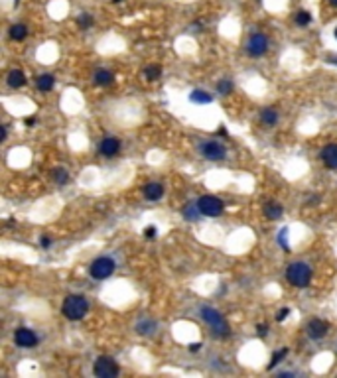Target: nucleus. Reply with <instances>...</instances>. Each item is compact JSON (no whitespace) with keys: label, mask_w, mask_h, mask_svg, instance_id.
<instances>
[{"label":"nucleus","mask_w":337,"mask_h":378,"mask_svg":"<svg viewBox=\"0 0 337 378\" xmlns=\"http://www.w3.org/2000/svg\"><path fill=\"white\" fill-rule=\"evenodd\" d=\"M89 312V304L83 296H68L62 306V314L68 317L69 321H79Z\"/></svg>","instance_id":"nucleus-1"},{"label":"nucleus","mask_w":337,"mask_h":378,"mask_svg":"<svg viewBox=\"0 0 337 378\" xmlns=\"http://www.w3.org/2000/svg\"><path fill=\"white\" fill-rule=\"evenodd\" d=\"M286 278H288V282L292 284V286H296V288H306L312 282V268L308 264H304V262H294V264L288 266Z\"/></svg>","instance_id":"nucleus-2"},{"label":"nucleus","mask_w":337,"mask_h":378,"mask_svg":"<svg viewBox=\"0 0 337 378\" xmlns=\"http://www.w3.org/2000/svg\"><path fill=\"white\" fill-rule=\"evenodd\" d=\"M202 319L213 329V333L215 335H223V337H227L229 335V325H227V321L221 317V314L217 312V310H213V308H202Z\"/></svg>","instance_id":"nucleus-3"},{"label":"nucleus","mask_w":337,"mask_h":378,"mask_svg":"<svg viewBox=\"0 0 337 378\" xmlns=\"http://www.w3.org/2000/svg\"><path fill=\"white\" fill-rule=\"evenodd\" d=\"M198 207H200L202 215H205V217H219V215L223 213V209H225L223 201L217 199V197H213V195H203V197H200V199H198Z\"/></svg>","instance_id":"nucleus-4"},{"label":"nucleus","mask_w":337,"mask_h":378,"mask_svg":"<svg viewBox=\"0 0 337 378\" xmlns=\"http://www.w3.org/2000/svg\"><path fill=\"white\" fill-rule=\"evenodd\" d=\"M114 268H116L114 260H110V258L102 256V258H97V260H95V262L91 264V268H89V274H91V276H93L95 280H106L108 276H112Z\"/></svg>","instance_id":"nucleus-5"},{"label":"nucleus","mask_w":337,"mask_h":378,"mask_svg":"<svg viewBox=\"0 0 337 378\" xmlns=\"http://www.w3.org/2000/svg\"><path fill=\"white\" fill-rule=\"evenodd\" d=\"M93 372H95V376L99 378H114L118 374V366L110 356H99L95 360Z\"/></svg>","instance_id":"nucleus-6"},{"label":"nucleus","mask_w":337,"mask_h":378,"mask_svg":"<svg viewBox=\"0 0 337 378\" xmlns=\"http://www.w3.org/2000/svg\"><path fill=\"white\" fill-rule=\"evenodd\" d=\"M200 152H202L203 158L211 160V162H219V160H225L227 156V150L219 144V142H205L200 146Z\"/></svg>","instance_id":"nucleus-7"},{"label":"nucleus","mask_w":337,"mask_h":378,"mask_svg":"<svg viewBox=\"0 0 337 378\" xmlns=\"http://www.w3.org/2000/svg\"><path fill=\"white\" fill-rule=\"evenodd\" d=\"M266 48H268V40H266L262 34L250 36V40H248V44H246V52H248V56H252V58H260V56L266 52Z\"/></svg>","instance_id":"nucleus-8"},{"label":"nucleus","mask_w":337,"mask_h":378,"mask_svg":"<svg viewBox=\"0 0 337 378\" xmlns=\"http://www.w3.org/2000/svg\"><path fill=\"white\" fill-rule=\"evenodd\" d=\"M14 341H16V345L22 346V348H32V346L38 343V337H36V333L32 329L20 327V329H16V333H14Z\"/></svg>","instance_id":"nucleus-9"},{"label":"nucleus","mask_w":337,"mask_h":378,"mask_svg":"<svg viewBox=\"0 0 337 378\" xmlns=\"http://www.w3.org/2000/svg\"><path fill=\"white\" fill-rule=\"evenodd\" d=\"M328 331H330V327H328V323L322 321V319H312V321L308 323V335H310L312 339H324V337L328 335Z\"/></svg>","instance_id":"nucleus-10"},{"label":"nucleus","mask_w":337,"mask_h":378,"mask_svg":"<svg viewBox=\"0 0 337 378\" xmlns=\"http://www.w3.org/2000/svg\"><path fill=\"white\" fill-rule=\"evenodd\" d=\"M120 150V140L114 136H106L101 142V154L104 158H112L114 154H118Z\"/></svg>","instance_id":"nucleus-11"},{"label":"nucleus","mask_w":337,"mask_h":378,"mask_svg":"<svg viewBox=\"0 0 337 378\" xmlns=\"http://www.w3.org/2000/svg\"><path fill=\"white\" fill-rule=\"evenodd\" d=\"M322 162L326 164V168L336 170L337 168V144H330L322 150Z\"/></svg>","instance_id":"nucleus-12"},{"label":"nucleus","mask_w":337,"mask_h":378,"mask_svg":"<svg viewBox=\"0 0 337 378\" xmlns=\"http://www.w3.org/2000/svg\"><path fill=\"white\" fill-rule=\"evenodd\" d=\"M162 195H164L162 184H148V186H144V197L148 201H158V199H162Z\"/></svg>","instance_id":"nucleus-13"},{"label":"nucleus","mask_w":337,"mask_h":378,"mask_svg":"<svg viewBox=\"0 0 337 378\" xmlns=\"http://www.w3.org/2000/svg\"><path fill=\"white\" fill-rule=\"evenodd\" d=\"M8 85H10L12 89L24 87V85H26V75H24L22 71H18V69L10 71V73H8Z\"/></svg>","instance_id":"nucleus-14"},{"label":"nucleus","mask_w":337,"mask_h":378,"mask_svg":"<svg viewBox=\"0 0 337 378\" xmlns=\"http://www.w3.org/2000/svg\"><path fill=\"white\" fill-rule=\"evenodd\" d=\"M190 100L196 102V104H209L213 100V94H209L207 91H202V89H196L190 93Z\"/></svg>","instance_id":"nucleus-15"},{"label":"nucleus","mask_w":337,"mask_h":378,"mask_svg":"<svg viewBox=\"0 0 337 378\" xmlns=\"http://www.w3.org/2000/svg\"><path fill=\"white\" fill-rule=\"evenodd\" d=\"M112 81H114V75H112L110 71H106V69H99V71L95 73V83H97V85H101V87L110 85Z\"/></svg>","instance_id":"nucleus-16"},{"label":"nucleus","mask_w":337,"mask_h":378,"mask_svg":"<svg viewBox=\"0 0 337 378\" xmlns=\"http://www.w3.org/2000/svg\"><path fill=\"white\" fill-rule=\"evenodd\" d=\"M264 215L272 220L280 219V217H282V205H278V203H274V201H272V203H266V205H264Z\"/></svg>","instance_id":"nucleus-17"},{"label":"nucleus","mask_w":337,"mask_h":378,"mask_svg":"<svg viewBox=\"0 0 337 378\" xmlns=\"http://www.w3.org/2000/svg\"><path fill=\"white\" fill-rule=\"evenodd\" d=\"M26 36H28V28H26L24 24H16V26H12V28H10V38H12V40H16V42L26 40Z\"/></svg>","instance_id":"nucleus-18"},{"label":"nucleus","mask_w":337,"mask_h":378,"mask_svg":"<svg viewBox=\"0 0 337 378\" xmlns=\"http://www.w3.org/2000/svg\"><path fill=\"white\" fill-rule=\"evenodd\" d=\"M260 120H262V124L274 126L276 122H278V112L272 110V108H264L262 114H260Z\"/></svg>","instance_id":"nucleus-19"},{"label":"nucleus","mask_w":337,"mask_h":378,"mask_svg":"<svg viewBox=\"0 0 337 378\" xmlns=\"http://www.w3.org/2000/svg\"><path fill=\"white\" fill-rule=\"evenodd\" d=\"M136 331H138L140 335H150L152 331H156V323H154L152 319H144V321H140V323H138Z\"/></svg>","instance_id":"nucleus-20"},{"label":"nucleus","mask_w":337,"mask_h":378,"mask_svg":"<svg viewBox=\"0 0 337 378\" xmlns=\"http://www.w3.org/2000/svg\"><path fill=\"white\" fill-rule=\"evenodd\" d=\"M54 83H56V79L52 75H40L38 77V89L40 91H50L54 87Z\"/></svg>","instance_id":"nucleus-21"},{"label":"nucleus","mask_w":337,"mask_h":378,"mask_svg":"<svg viewBox=\"0 0 337 378\" xmlns=\"http://www.w3.org/2000/svg\"><path fill=\"white\" fill-rule=\"evenodd\" d=\"M200 215H202V211H200L198 203H196V205H188V207L184 209V217H186V219L198 220V217H200Z\"/></svg>","instance_id":"nucleus-22"},{"label":"nucleus","mask_w":337,"mask_h":378,"mask_svg":"<svg viewBox=\"0 0 337 378\" xmlns=\"http://www.w3.org/2000/svg\"><path fill=\"white\" fill-rule=\"evenodd\" d=\"M160 73H162V69H160L158 65H150V67L144 69V75H146L148 81H156V79L160 77Z\"/></svg>","instance_id":"nucleus-23"},{"label":"nucleus","mask_w":337,"mask_h":378,"mask_svg":"<svg viewBox=\"0 0 337 378\" xmlns=\"http://www.w3.org/2000/svg\"><path fill=\"white\" fill-rule=\"evenodd\" d=\"M54 180H56V182H58L60 186L68 184V180H69L68 170H64V168H58V170H54Z\"/></svg>","instance_id":"nucleus-24"},{"label":"nucleus","mask_w":337,"mask_h":378,"mask_svg":"<svg viewBox=\"0 0 337 378\" xmlns=\"http://www.w3.org/2000/svg\"><path fill=\"white\" fill-rule=\"evenodd\" d=\"M217 91L221 94H231L233 91V83L229 79H221V83H217Z\"/></svg>","instance_id":"nucleus-25"},{"label":"nucleus","mask_w":337,"mask_h":378,"mask_svg":"<svg viewBox=\"0 0 337 378\" xmlns=\"http://www.w3.org/2000/svg\"><path fill=\"white\" fill-rule=\"evenodd\" d=\"M312 22V16H310V12H306V10H300L298 14H296V24L298 26H308Z\"/></svg>","instance_id":"nucleus-26"},{"label":"nucleus","mask_w":337,"mask_h":378,"mask_svg":"<svg viewBox=\"0 0 337 378\" xmlns=\"http://www.w3.org/2000/svg\"><path fill=\"white\" fill-rule=\"evenodd\" d=\"M278 244L284 248V250H290V244H288V228H282L278 232Z\"/></svg>","instance_id":"nucleus-27"},{"label":"nucleus","mask_w":337,"mask_h":378,"mask_svg":"<svg viewBox=\"0 0 337 378\" xmlns=\"http://www.w3.org/2000/svg\"><path fill=\"white\" fill-rule=\"evenodd\" d=\"M286 354H288V348H280L278 352H274V356H272V360H270L268 368H274V366H276V364H278V362H280V360H282Z\"/></svg>","instance_id":"nucleus-28"},{"label":"nucleus","mask_w":337,"mask_h":378,"mask_svg":"<svg viewBox=\"0 0 337 378\" xmlns=\"http://www.w3.org/2000/svg\"><path fill=\"white\" fill-rule=\"evenodd\" d=\"M77 24H79L81 28H89V26L93 24V16H91V14H81L79 20H77Z\"/></svg>","instance_id":"nucleus-29"},{"label":"nucleus","mask_w":337,"mask_h":378,"mask_svg":"<svg viewBox=\"0 0 337 378\" xmlns=\"http://www.w3.org/2000/svg\"><path fill=\"white\" fill-rule=\"evenodd\" d=\"M288 314H290V310H288V308H284V310H280V312H278L276 319H278V321H284V319L288 317Z\"/></svg>","instance_id":"nucleus-30"},{"label":"nucleus","mask_w":337,"mask_h":378,"mask_svg":"<svg viewBox=\"0 0 337 378\" xmlns=\"http://www.w3.org/2000/svg\"><path fill=\"white\" fill-rule=\"evenodd\" d=\"M144 234H146V238H154V236H156V226H148V228L144 230Z\"/></svg>","instance_id":"nucleus-31"},{"label":"nucleus","mask_w":337,"mask_h":378,"mask_svg":"<svg viewBox=\"0 0 337 378\" xmlns=\"http://www.w3.org/2000/svg\"><path fill=\"white\" fill-rule=\"evenodd\" d=\"M40 242H42V246H44V248H48V246L52 244V238L46 234V236H42V240H40Z\"/></svg>","instance_id":"nucleus-32"},{"label":"nucleus","mask_w":337,"mask_h":378,"mask_svg":"<svg viewBox=\"0 0 337 378\" xmlns=\"http://www.w3.org/2000/svg\"><path fill=\"white\" fill-rule=\"evenodd\" d=\"M266 331H268V327L260 323V325H258V335H260V337H264V335H266Z\"/></svg>","instance_id":"nucleus-33"},{"label":"nucleus","mask_w":337,"mask_h":378,"mask_svg":"<svg viewBox=\"0 0 337 378\" xmlns=\"http://www.w3.org/2000/svg\"><path fill=\"white\" fill-rule=\"evenodd\" d=\"M200 346H202L200 343H194V345H190V350H194V352H196V350H200Z\"/></svg>","instance_id":"nucleus-34"},{"label":"nucleus","mask_w":337,"mask_h":378,"mask_svg":"<svg viewBox=\"0 0 337 378\" xmlns=\"http://www.w3.org/2000/svg\"><path fill=\"white\" fill-rule=\"evenodd\" d=\"M0 130H2V134H0V136H2V140H6V134H8V132H6V126H2Z\"/></svg>","instance_id":"nucleus-35"},{"label":"nucleus","mask_w":337,"mask_h":378,"mask_svg":"<svg viewBox=\"0 0 337 378\" xmlns=\"http://www.w3.org/2000/svg\"><path fill=\"white\" fill-rule=\"evenodd\" d=\"M24 122H26V124H28V126H32V124H34V122H36V118H34V116H32V118H26Z\"/></svg>","instance_id":"nucleus-36"},{"label":"nucleus","mask_w":337,"mask_h":378,"mask_svg":"<svg viewBox=\"0 0 337 378\" xmlns=\"http://www.w3.org/2000/svg\"><path fill=\"white\" fill-rule=\"evenodd\" d=\"M328 62L334 63V65H337V56H332V58H328Z\"/></svg>","instance_id":"nucleus-37"},{"label":"nucleus","mask_w":337,"mask_h":378,"mask_svg":"<svg viewBox=\"0 0 337 378\" xmlns=\"http://www.w3.org/2000/svg\"><path fill=\"white\" fill-rule=\"evenodd\" d=\"M330 4H332V6H336V8H337V0H330Z\"/></svg>","instance_id":"nucleus-38"},{"label":"nucleus","mask_w":337,"mask_h":378,"mask_svg":"<svg viewBox=\"0 0 337 378\" xmlns=\"http://www.w3.org/2000/svg\"><path fill=\"white\" fill-rule=\"evenodd\" d=\"M334 36H336V40H337V28H336V32H334Z\"/></svg>","instance_id":"nucleus-39"},{"label":"nucleus","mask_w":337,"mask_h":378,"mask_svg":"<svg viewBox=\"0 0 337 378\" xmlns=\"http://www.w3.org/2000/svg\"><path fill=\"white\" fill-rule=\"evenodd\" d=\"M114 2H122V0H114Z\"/></svg>","instance_id":"nucleus-40"}]
</instances>
